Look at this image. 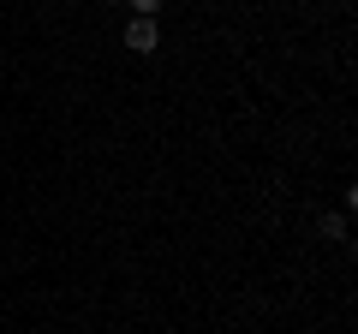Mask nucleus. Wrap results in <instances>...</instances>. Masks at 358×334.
<instances>
[{"mask_svg":"<svg viewBox=\"0 0 358 334\" xmlns=\"http://www.w3.org/2000/svg\"><path fill=\"white\" fill-rule=\"evenodd\" d=\"M162 13V0H131V18H155Z\"/></svg>","mask_w":358,"mask_h":334,"instance_id":"3","label":"nucleus"},{"mask_svg":"<svg viewBox=\"0 0 358 334\" xmlns=\"http://www.w3.org/2000/svg\"><path fill=\"white\" fill-rule=\"evenodd\" d=\"M322 239H346V215H322Z\"/></svg>","mask_w":358,"mask_h":334,"instance_id":"2","label":"nucleus"},{"mask_svg":"<svg viewBox=\"0 0 358 334\" xmlns=\"http://www.w3.org/2000/svg\"><path fill=\"white\" fill-rule=\"evenodd\" d=\"M126 48H131V54H155V48H162L155 18H131V24H126Z\"/></svg>","mask_w":358,"mask_h":334,"instance_id":"1","label":"nucleus"}]
</instances>
